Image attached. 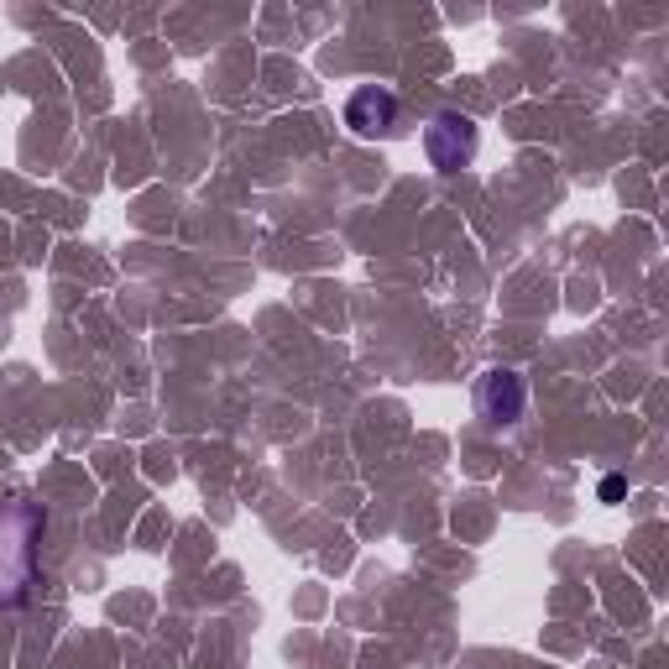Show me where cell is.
I'll list each match as a JSON object with an SVG mask.
<instances>
[{
  "mask_svg": "<svg viewBox=\"0 0 669 669\" xmlns=\"http://www.w3.org/2000/svg\"><path fill=\"white\" fill-rule=\"evenodd\" d=\"M476 408L487 413L492 424H513L523 413V382L513 372H487L481 377V392H476Z\"/></svg>",
  "mask_w": 669,
  "mask_h": 669,
  "instance_id": "obj_1",
  "label": "cell"
},
{
  "mask_svg": "<svg viewBox=\"0 0 669 669\" xmlns=\"http://www.w3.org/2000/svg\"><path fill=\"white\" fill-rule=\"evenodd\" d=\"M345 121H351L361 136H372L392 121V95H382V89H361V95L351 100V110H345Z\"/></svg>",
  "mask_w": 669,
  "mask_h": 669,
  "instance_id": "obj_2",
  "label": "cell"
},
{
  "mask_svg": "<svg viewBox=\"0 0 669 669\" xmlns=\"http://www.w3.org/2000/svg\"><path fill=\"white\" fill-rule=\"evenodd\" d=\"M602 497H607V502H617V497H622V481H617V476H607V481H602Z\"/></svg>",
  "mask_w": 669,
  "mask_h": 669,
  "instance_id": "obj_3",
  "label": "cell"
}]
</instances>
